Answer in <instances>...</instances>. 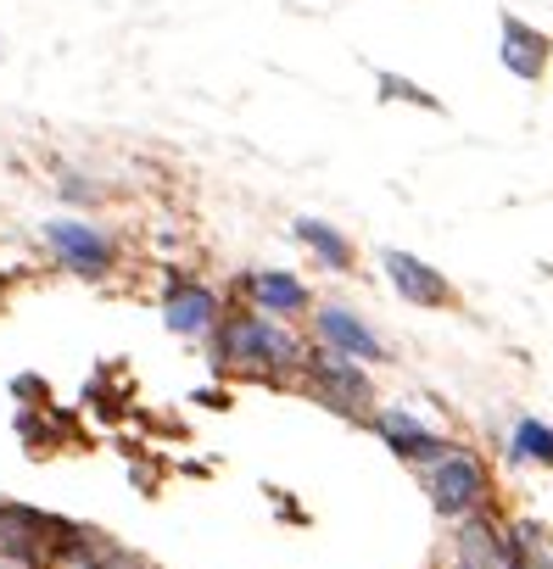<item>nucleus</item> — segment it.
I'll return each mask as SVG.
<instances>
[{"label": "nucleus", "mask_w": 553, "mask_h": 569, "mask_svg": "<svg viewBox=\"0 0 553 569\" xmlns=\"http://www.w3.org/2000/svg\"><path fill=\"white\" fill-rule=\"evenodd\" d=\"M303 352L308 341L297 336V325L251 313V308H224L218 330L207 336V358L218 375H240L263 386H292L303 369Z\"/></svg>", "instance_id": "f257e3e1"}, {"label": "nucleus", "mask_w": 553, "mask_h": 569, "mask_svg": "<svg viewBox=\"0 0 553 569\" xmlns=\"http://www.w3.org/2000/svg\"><path fill=\"white\" fill-rule=\"evenodd\" d=\"M414 475H419L425 502L436 508V519H464V513H492V508H497V475H492V463H486L475 447H464V441H453L447 452L425 458Z\"/></svg>", "instance_id": "f03ea898"}, {"label": "nucleus", "mask_w": 553, "mask_h": 569, "mask_svg": "<svg viewBox=\"0 0 553 569\" xmlns=\"http://www.w3.org/2000/svg\"><path fill=\"white\" fill-rule=\"evenodd\" d=\"M297 386L319 402V408H330V413H342V419H353V425H364L369 413H375V380H369V363H358V358H347V352H330V347H319V341H308V352H303V369H297Z\"/></svg>", "instance_id": "7ed1b4c3"}, {"label": "nucleus", "mask_w": 553, "mask_h": 569, "mask_svg": "<svg viewBox=\"0 0 553 569\" xmlns=\"http://www.w3.org/2000/svg\"><path fill=\"white\" fill-rule=\"evenodd\" d=\"M40 240H46V251L57 257V268L73 273V279H107V273L118 268V240H112L101 223L79 218V212L46 218V223H40Z\"/></svg>", "instance_id": "20e7f679"}, {"label": "nucleus", "mask_w": 553, "mask_h": 569, "mask_svg": "<svg viewBox=\"0 0 553 569\" xmlns=\"http://www.w3.org/2000/svg\"><path fill=\"white\" fill-rule=\"evenodd\" d=\"M235 302L251 308V313H268V319L303 325L319 297H314V284L292 268H246V273H235Z\"/></svg>", "instance_id": "39448f33"}, {"label": "nucleus", "mask_w": 553, "mask_h": 569, "mask_svg": "<svg viewBox=\"0 0 553 569\" xmlns=\"http://www.w3.org/2000/svg\"><path fill=\"white\" fill-rule=\"evenodd\" d=\"M224 308H229V297L218 291V284L196 279V273H168L162 279V325L179 341H207L218 330Z\"/></svg>", "instance_id": "423d86ee"}, {"label": "nucleus", "mask_w": 553, "mask_h": 569, "mask_svg": "<svg viewBox=\"0 0 553 569\" xmlns=\"http://www.w3.org/2000/svg\"><path fill=\"white\" fill-rule=\"evenodd\" d=\"M381 273H386L392 291H397V302H408V308H419V313H447V308H458V284H453L436 262H425L419 251L381 246Z\"/></svg>", "instance_id": "0eeeda50"}, {"label": "nucleus", "mask_w": 553, "mask_h": 569, "mask_svg": "<svg viewBox=\"0 0 553 569\" xmlns=\"http://www.w3.org/2000/svg\"><path fill=\"white\" fill-rule=\"evenodd\" d=\"M375 436H381V447L397 458V463H408V469H419L425 458H436V452H447L458 436H447V430H436L419 408H403V402H375V413L364 419Z\"/></svg>", "instance_id": "6e6552de"}, {"label": "nucleus", "mask_w": 553, "mask_h": 569, "mask_svg": "<svg viewBox=\"0 0 553 569\" xmlns=\"http://www.w3.org/2000/svg\"><path fill=\"white\" fill-rule=\"evenodd\" d=\"M308 330H314V341H319V347L347 352V358H358V363H369V369L392 363V347L381 341V330H375L364 313H353L347 302H314Z\"/></svg>", "instance_id": "1a4fd4ad"}, {"label": "nucleus", "mask_w": 553, "mask_h": 569, "mask_svg": "<svg viewBox=\"0 0 553 569\" xmlns=\"http://www.w3.org/2000/svg\"><path fill=\"white\" fill-rule=\"evenodd\" d=\"M447 569H514V541H508V525L492 513H464V519H447Z\"/></svg>", "instance_id": "9d476101"}, {"label": "nucleus", "mask_w": 553, "mask_h": 569, "mask_svg": "<svg viewBox=\"0 0 553 569\" xmlns=\"http://www.w3.org/2000/svg\"><path fill=\"white\" fill-rule=\"evenodd\" d=\"M497 68L520 84H542L547 68H553V34L514 18V12H503L497 18Z\"/></svg>", "instance_id": "9b49d317"}, {"label": "nucleus", "mask_w": 553, "mask_h": 569, "mask_svg": "<svg viewBox=\"0 0 553 569\" xmlns=\"http://www.w3.org/2000/svg\"><path fill=\"white\" fill-rule=\"evenodd\" d=\"M292 240H297L319 268H330V273H358V246H353L347 229H336V223L303 212V218H292Z\"/></svg>", "instance_id": "f8f14e48"}, {"label": "nucleus", "mask_w": 553, "mask_h": 569, "mask_svg": "<svg viewBox=\"0 0 553 569\" xmlns=\"http://www.w3.org/2000/svg\"><path fill=\"white\" fill-rule=\"evenodd\" d=\"M503 458L514 469H553V425L536 419V413H520L508 441H503Z\"/></svg>", "instance_id": "ddd939ff"}, {"label": "nucleus", "mask_w": 553, "mask_h": 569, "mask_svg": "<svg viewBox=\"0 0 553 569\" xmlns=\"http://www.w3.org/2000/svg\"><path fill=\"white\" fill-rule=\"evenodd\" d=\"M375 96L381 101H403V107H419V112H447L431 90H419L414 79H403V73H392V68H381L375 73Z\"/></svg>", "instance_id": "4468645a"}, {"label": "nucleus", "mask_w": 553, "mask_h": 569, "mask_svg": "<svg viewBox=\"0 0 553 569\" xmlns=\"http://www.w3.org/2000/svg\"><path fill=\"white\" fill-rule=\"evenodd\" d=\"M57 190H62V201H73V207H96V201H101V184H90V179L73 173V168L57 173Z\"/></svg>", "instance_id": "2eb2a0df"}, {"label": "nucleus", "mask_w": 553, "mask_h": 569, "mask_svg": "<svg viewBox=\"0 0 553 569\" xmlns=\"http://www.w3.org/2000/svg\"><path fill=\"white\" fill-rule=\"evenodd\" d=\"M96 569H151V563H140L129 547H118V541H107L101 547V558H96Z\"/></svg>", "instance_id": "dca6fc26"}, {"label": "nucleus", "mask_w": 553, "mask_h": 569, "mask_svg": "<svg viewBox=\"0 0 553 569\" xmlns=\"http://www.w3.org/2000/svg\"><path fill=\"white\" fill-rule=\"evenodd\" d=\"M0 569H29V563H18V558H0Z\"/></svg>", "instance_id": "f3484780"}, {"label": "nucleus", "mask_w": 553, "mask_h": 569, "mask_svg": "<svg viewBox=\"0 0 553 569\" xmlns=\"http://www.w3.org/2000/svg\"><path fill=\"white\" fill-rule=\"evenodd\" d=\"M0 62H7V40H0Z\"/></svg>", "instance_id": "a211bd4d"}, {"label": "nucleus", "mask_w": 553, "mask_h": 569, "mask_svg": "<svg viewBox=\"0 0 553 569\" xmlns=\"http://www.w3.org/2000/svg\"><path fill=\"white\" fill-rule=\"evenodd\" d=\"M0 291H7V273H0Z\"/></svg>", "instance_id": "6ab92c4d"}]
</instances>
